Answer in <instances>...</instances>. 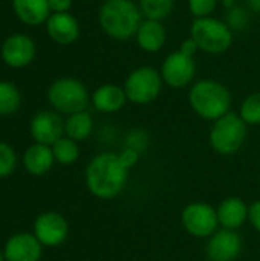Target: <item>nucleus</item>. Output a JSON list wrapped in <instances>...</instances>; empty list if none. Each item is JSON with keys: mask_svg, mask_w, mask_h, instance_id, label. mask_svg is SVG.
Here are the masks:
<instances>
[{"mask_svg": "<svg viewBox=\"0 0 260 261\" xmlns=\"http://www.w3.org/2000/svg\"><path fill=\"white\" fill-rule=\"evenodd\" d=\"M135 37L143 50L155 54V52L161 50V47L164 46L167 32L161 21L146 18V20H143L141 26L138 28V32Z\"/></svg>", "mask_w": 260, "mask_h": 261, "instance_id": "nucleus-19", "label": "nucleus"}, {"mask_svg": "<svg viewBox=\"0 0 260 261\" xmlns=\"http://www.w3.org/2000/svg\"><path fill=\"white\" fill-rule=\"evenodd\" d=\"M29 132L37 144L54 145L60 138H63L64 122L63 119L51 110L38 112L29 124Z\"/></svg>", "mask_w": 260, "mask_h": 261, "instance_id": "nucleus-11", "label": "nucleus"}, {"mask_svg": "<svg viewBox=\"0 0 260 261\" xmlns=\"http://www.w3.org/2000/svg\"><path fill=\"white\" fill-rule=\"evenodd\" d=\"M127 101L124 87L116 84H103L98 87L92 95V102L98 112L103 113H113L124 107Z\"/></svg>", "mask_w": 260, "mask_h": 261, "instance_id": "nucleus-17", "label": "nucleus"}, {"mask_svg": "<svg viewBox=\"0 0 260 261\" xmlns=\"http://www.w3.org/2000/svg\"><path fill=\"white\" fill-rule=\"evenodd\" d=\"M0 261H6V258H5V255H3L2 252H0Z\"/></svg>", "mask_w": 260, "mask_h": 261, "instance_id": "nucleus-35", "label": "nucleus"}, {"mask_svg": "<svg viewBox=\"0 0 260 261\" xmlns=\"http://www.w3.org/2000/svg\"><path fill=\"white\" fill-rule=\"evenodd\" d=\"M224 6L230 9L231 6H234V0H224Z\"/></svg>", "mask_w": 260, "mask_h": 261, "instance_id": "nucleus-34", "label": "nucleus"}, {"mask_svg": "<svg viewBox=\"0 0 260 261\" xmlns=\"http://www.w3.org/2000/svg\"><path fill=\"white\" fill-rule=\"evenodd\" d=\"M69 234V225L66 219L58 213H43L34 223V236L44 246L61 245Z\"/></svg>", "mask_w": 260, "mask_h": 261, "instance_id": "nucleus-10", "label": "nucleus"}, {"mask_svg": "<svg viewBox=\"0 0 260 261\" xmlns=\"http://www.w3.org/2000/svg\"><path fill=\"white\" fill-rule=\"evenodd\" d=\"M245 138L247 124L234 113H227L219 118L210 132V144L221 154H233L239 151Z\"/></svg>", "mask_w": 260, "mask_h": 261, "instance_id": "nucleus-6", "label": "nucleus"}, {"mask_svg": "<svg viewBox=\"0 0 260 261\" xmlns=\"http://www.w3.org/2000/svg\"><path fill=\"white\" fill-rule=\"evenodd\" d=\"M190 35L198 47L208 54H222L228 50L234 38L230 26L213 17L195 18L190 28Z\"/></svg>", "mask_w": 260, "mask_h": 261, "instance_id": "nucleus-4", "label": "nucleus"}, {"mask_svg": "<svg viewBox=\"0 0 260 261\" xmlns=\"http://www.w3.org/2000/svg\"><path fill=\"white\" fill-rule=\"evenodd\" d=\"M51 106L64 115L84 112L89 104V93L84 84L75 78H60L48 90Z\"/></svg>", "mask_w": 260, "mask_h": 261, "instance_id": "nucleus-5", "label": "nucleus"}, {"mask_svg": "<svg viewBox=\"0 0 260 261\" xmlns=\"http://www.w3.org/2000/svg\"><path fill=\"white\" fill-rule=\"evenodd\" d=\"M248 6H250L251 11L260 14V0H248Z\"/></svg>", "mask_w": 260, "mask_h": 261, "instance_id": "nucleus-33", "label": "nucleus"}, {"mask_svg": "<svg viewBox=\"0 0 260 261\" xmlns=\"http://www.w3.org/2000/svg\"><path fill=\"white\" fill-rule=\"evenodd\" d=\"M241 118L245 124H260V92L247 96L241 106Z\"/></svg>", "mask_w": 260, "mask_h": 261, "instance_id": "nucleus-25", "label": "nucleus"}, {"mask_svg": "<svg viewBox=\"0 0 260 261\" xmlns=\"http://www.w3.org/2000/svg\"><path fill=\"white\" fill-rule=\"evenodd\" d=\"M175 0H139V11L147 20L161 21L173 11Z\"/></svg>", "mask_w": 260, "mask_h": 261, "instance_id": "nucleus-23", "label": "nucleus"}, {"mask_svg": "<svg viewBox=\"0 0 260 261\" xmlns=\"http://www.w3.org/2000/svg\"><path fill=\"white\" fill-rule=\"evenodd\" d=\"M218 223V211L207 203H192L182 213V225L195 237L213 236Z\"/></svg>", "mask_w": 260, "mask_h": 261, "instance_id": "nucleus-9", "label": "nucleus"}, {"mask_svg": "<svg viewBox=\"0 0 260 261\" xmlns=\"http://www.w3.org/2000/svg\"><path fill=\"white\" fill-rule=\"evenodd\" d=\"M120 161L123 162V165L129 170L132 168L136 161H138V151L136 150H132V148H126L121 154H120Z\"/></svg>", "mask_w": 260, "mask_h": 261, "instance_id": "nucleus-29", "label": "nucleus"}, {"mask_svg": "<svg viewBox=\"0 0 260 261\" xmlns=\"http://www.w3.org/2000/svg\"><path fill=\"white\" fill-rule=\"evenodd\" d=\"M162 83V76L156 69L143 66L127 76L124 92L127 99L135 104H150L159 96Z\"/></svg>", "mask_w": 260, "mask_h": 261, "instance_id": "nucleus-7", "label": "nucleus"}, {"mask_svg": "<svg viewBox=\"0 0 260 261\" xmlns=\"http://www.w3.org/2000/svg\"><path fill=\"white\" fill-rule=\"evenodd\" d=\"M48 3L54 12H67L72 6V0H48Z\"/></svg>", "mask_w": 260, "mask_h": 261, "instance_id": "nucleus-30", "label": "nucleus"}, {"mask_svg": "<svg viewBox=\"0 0 260 261\" xmlns=\"http://www.w3.org/2000/svg\"><path fill=\"white\" fill-rule=\"evenodd\" d=\"M248 213L250 208H247L244 200L239 197H228L221 203L218 210V219L225 229H238L247 220Z\"/></svg>", "mask_w": 260, "mask_h": 261, "instance_id": "nucleus-20", "label": "nucleus"}, {"mask_svg": "<svg viewBox=\"0 0 260 261\" xmlns=\"http://www.w3.org/2000/svg\"><path fill=\"white\" fill-rule=\"evenodd\" d=\"M248 14L242 6H231L227 12V24L231 31H242L248 24Z\"/></svg>", "mask_w": 260, "mask_h": 261, "instance_id": "nucleus-27", "label": "nucleus"}, {"mask_svg": "<svg viewBox=\"0 0 260 261\" xmlns=\"http://www.w3.org/2000/svg\"><path fill=\"white\" fill-rule=\"evenodd\" d=\"M127 171L120 156L112 153L100 154L92 159L86 170L87 188L100 199L116 197L127 182Z\"/></svg>", "mask_w": 260, "mask_h": 261, "instance_id": "nucleus-1", "label": "nucleus"}, {"mask_svg": "<svg viewBox=\"0 0 260 261\" xmlns=\"http://www.w3.org/2000/svg\"><path fill=\"white\" fill-rule=\"evenodd\" d=\"M35 57V44L32 38L23 34L8 37L2 46V58L11 67H25Z\"/></svg>", "mask_w": 260, "mask_h": 261, "instance_id": "nucleus-13", "label": "nucleus"}, {"mask_svg": "<svg viewBox=\"0 0 260 261\" xmlns=\"http://www.w3.org/2000/svg\"><path fill=\"white\" fill-rule=\"evenodd\" d=\"M15 15L29 26H38L51 17L48 0H12Z\"/></svg>", "mask_w": 260, "mask_h": 261, "instance_id": "nucleus-16", "label": "nucleus"}, {"mask_svg": "<svg viewBox=\"0 0 260 261\" xmlns=\"http://www.w3.org/2000/svg\"><path fill=\"white\" fill-rule=\"evenodd\" d=\"M15 164L17 156L14 148L6 142H0V179L11 176L12 171L15 170Z\"/></svg>", "mask_w": 260, "mask_h": 261, "instance_id": "nucleus-26", "label": "nucleus"}, {"mask_svg": "<svg viewBox=\"0 0 260 261\" xmlns=\"http://www.w3.org/2000/svg\"><path fill=\"white\" fill-rule=\"evenodd\" d=\"M93 128V121L92 116L84 110L78 112L74 115H69V118L64 122V133L67 138L77 141H84Z\"/></svg>", "mask_w": 260, "mask_h": 261, "instance_id": "nucleus-21", "label": "nucleus"}, {"mask_svg": "<svg viewBox=\"0 0 260 261\" xmlns=\"http://www.w3.org/2000/svg\"><path fill=\"white\" fill-rule=\"evenodd\" d=\"M52 151H54V158L57 162L63 164V165H70L78 159V145L74 139L70 138H60L54 145H52Z\"/></svg>", "mask_w": 260, "mask_h": 261, "instance_id": "nucleus-24", "label": "nucleus"}, {"mask_svg": "<svg viewBox=\"0 0 260 261\" xmlns=\"http://www.w3.org/2000/svg\"><path fill=\"white\" fill-rule=\"evenodd\" d=\"M54 151L49 145L34 144L26 148L23 154V165L26 171L32 176H43L54 165Z\"/></svg>", "mask_w": 260, "mask_h": 261, "instance_id": "nucleus-18", "label": "nucleus"}, {"mask_svg": "<svg viewBox=\"0 0 260 261\" xmlns=\"http://www.w3.org/2000/svg\"><path fill=\"white\" fill-rule=\"evenodd\" d=\"M198 44H196V41L190 37V38H187V40H184L182 41V44H181V52H184V54H187V55H190V57H195V54L198 52Z\"/></svg>", "mask_w": 260, "mask_h": 261, "instance_id": "nucleus-32", "label": "nucleus"}, {"mask_svg": "<svg viewBox=\"0 0 260 261\" xmlns=\"http://www.w3.org/2000/svg\"><path fill=\"white\" fill-rule=\"evenodd\" d=\"M21 96L18 89L6 81H0V116L12 115L18 110Z\"/></svg>", "mask_w": 260, "mask_h": 261, "instance_id": "nucleus-22", "label": "nucleus"}, {"mask_svg": "<svg viewBox=\"0 0 260 261\" xmlns=\"http://www.w3.org/2000/svg\"><path fill=\"white\" fill-rule=\"evenodd\" d=\"M49 37L58 44H70L80 37V23L69 12H54L46 21Z\"/></svg>", "mask_w": 260, "mask_h": 261, "instance_id": "nucleus-15", "label": "nucleus"}, {"mask_svg": "<svg viewBox=\"0 0 260 261\" xmlns=\"http://www.w3.org/2000/svg\"><path fill=\"white\" fill-rule=\"evenodd\" d=\"M242 251L241 236L234 229H222L211 236L207 254L211 261H234Z\"/></svg>", "mask_w": 260, "mask_h": 261, "instance_id": "nucleus-12", "label": "nucleus"}, {"mask_svg": "<svg viewBox=\"0 0 260 261\" xmlns=\"http://www.w3.org/2000/svg\"><path fill=\"white\" fill-rule=\"evenodd\" d=\"M190 106L201 118L208 121H218L230 113L231 95L228 89L215 80L198 81L188 93Z\"/></svg>", "mask_w": 260, "mask_h": 261, "instance_id": "nucleus-3", "label": "nucleus"}, {"mask_svg": "<svg viewBox=\"0 0 260 261\" xmlns=\"http://www.w3.org/2000/svg\"><path fill=\"white\" fill-rule=\"evenodd\" d=\"M195 73H196L195 57H190L181 50L169 54L161 66L162 81L173 89H182L187 84H190L195 78Z\"/></svg>", "mask_w": 260, "mask_h": 261, "instance_id": "nucleus-8", "label": "nucleus"}, {"mask_svg": "<svg viewBox=\"0 0 260 261\" xmlns=\"http://www.w3.org/2000/svg\"><path fill=\"white\" fill-rule=\"evenodd\" d=\"M41 243L34 234H14L5 245L3 255L6 261H38L41 257Z\"/></svg>", "mask_w": 260, "mask_h": 261, "instance_id": "nucleus-14", "label": "nucleus"}, {"mask_svg": "<svg viewBox=\"0 0 260 261\" xmlns=\"http://www.w3.org/2000/svg\"><path fill=\"white\" fill-rule=\"evenodd\" d=\"M100 24L115 40H129L136 35L143 23L139 6L133 0H106L100 8Z\"/></svg>", "mask_w": 260, "mask_h": 261, "instance_id": "nucleus-2", "label": "nucleus"}, {"mask_svg": "<svg viewBox=\"0 0 260 261\" xmlns=\"http://www.w3.org/2000/svg\"><path fill=\"white\" fill-rule=\"evenodd\" d=\"M248 219H250V222L253 223V226H254L257 231H260V200L251 205L250 213H248Z\"/></svg>", "mask_w": 260, "mask_h": 261, "instance_id": "nucleus-31", "label": "nucleus"}, {"mask_svg": "<svg viewBox=\"0 0 260 261\" xmlns=\"http://www.w3.org/2000/svg\"><path fill=\"white\" fill-rule=\"evenodd\" d=\"M216 6L218 0H188V8L195 18L211 17V14L216 11Z\"/></svg>", "mask_w": 260, "mask_h": 261, "instance_id": "nucleus-28", "label": "nucleus"}]
</instances>
